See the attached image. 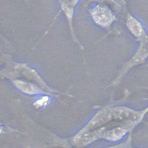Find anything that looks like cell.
Here are the masks:
<instances>
[{"label": "cell", "mask_w": 148, "mask_h": 148, "mask_svg": "<svg viewBox=\"0 0 148 148\" xmlns=\"http://www.w3.org/2000/svg\"><path fill=\"white\" fill-rule=\"evenodd\" d=\"M148 58V35L140 41V45L132 58L123 66L115 82H119L132 68L143 63Z\"/></svg>", "instance_id": "1"}, {"label": "cell", "mask_w": 148, "mask_h": 148, "mask_svg": "<svg viewBox=\"0 0 148 148\" xmlns=\"http://www.w3.org/2000/svg\"><path fill=\"white\" fill-rule=\"evenodd\" d=\"M90 15L94 22L102 27H109L116 19L110 9L101 4L95 6L91 10Z\"/></svg>", "instance_id": "2"}, {"label": "cell", "mask_w": 148, "mask_h": 148, "mask_svg": "<svg viewBox=\"0 0 148 148\" xmlns=\"http://www.w3.org/2000/svg\"><path fill=\"white\" fill-rule=\"evenodd\" d=\"M126 25L129 32L136 38L138 41H140L147 36L142 23L132 14L127 15Z\"/></svg>", "instance_id": "3"}, {"label": "cell", "mask_w": 148, "mask_h": 148, "mask_svg": "<svg viewBox=\"0 0 148 148\" xmlns=\"http://www.w3.org/2000/svg\"><path fill=\"white\" fill-rule=\"evenodd\" d=\"M14 84L19 90L27 94H37L41 92L40 90L30 83L17 80L14 81Z\"/></svg>", "instance_id": "4"}, {"label": "cell", "mask_w": 148, "mask_h": 148, "mask_svg": "<svg viewBox=\"0 0 148 148\" xmlns=\"http://www.w3.org/2000/svg\"><path fill=\"white\" fill-rule=\"evenodd\" d=\"M47 101H48V97H44L43 99H41L40 100H39V101H37V104H38V105H39V106H41L45 103H46Z\"/></svg>", "instance_id": "5"}, {"label": "cell", "mask_w": 148, "mask_h": 148, "mask_svg": "<svg viewBox=\"0 0 148 148\" xmlns=\"http://www.w3.org/2000/svg\"><path fill=\"white\" fill-rule=\"evenodd\" d=\"M94 1H97V2H103L105 0H94Z\"/></svg>", "instance_id": "6"}, {"label": "cell", "mask_w": 148, "mask_h": 148, "mask_svg": "<svg viewBox=\"0 0 148 148\" xmlns=\"http://www.w3.org/2000/svg\"><path fill=\"white\" fill-rule=\"evenodd\" d=\"M146 110H147V112H148V107L147 108V109H146Z\"/></svg>", "instance_id": "7"}, {"label": "cell", "mask_w": 148, "mask_h": 148, "mask_svg": "<svg viewBox=\"0 0 148 148\" xmlns=\"http://www.w3.org/2000/svg\"><path fill=\"white\" fill-rule=\"evenodd\" d=\"M146 66H147V67H148V64H147L146 65Z\"/></svg>", "instance_id": "8"}]
</instances>
